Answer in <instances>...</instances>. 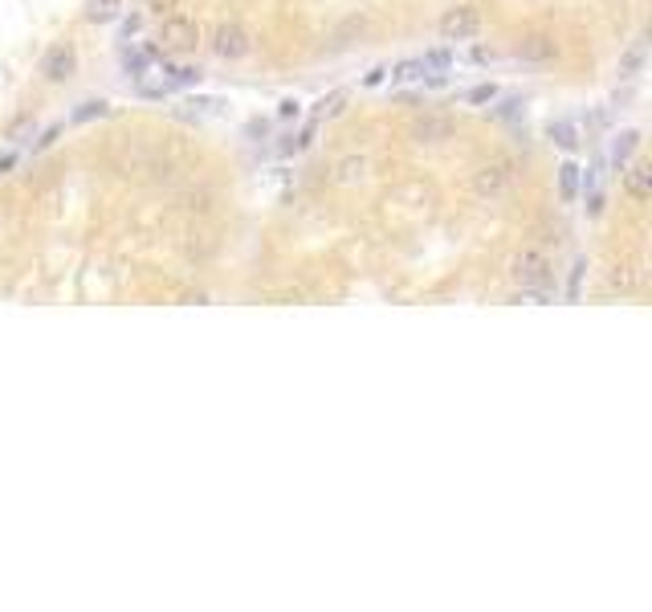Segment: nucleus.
Here are the masks:
<instances>
[{
  "mask_svg": "<svg viewBox=\"0 0 652 612\" xmlns=\"http://www.w3.org/2000/svg\"><path fill=\"white\" fill-rule=\"evenodd\" d=\"M196 41H200V29H196V21H188V17H167L164 25H159V49H164V54H192Z\"/></svg>",
  "mask_w": 652,
  "mask_h": 612,
  "instance_id": "1",
  "label": "nucleus"
},
{
  "mask_svg": "<svg viewBox=\"0 0 652 612\" xmlns=\"http://www.w3.org/2000/svg\"><path fill=\"white\" fill-rule=\"evenodd\" d=\"M514 278L522 282V290H551L555 274H551V261L542 258L538 250H526L514 258Z\"/></svg>",
  "mask_w": 652,
  "mask_h": 612,
  "instance_id": "2",
  "label": "nucleus"
},
{
  "mask_svg": "<svg viewBox=\"0 0 652 612\" xmlns=\"http://www.w3.org/2000/svg\"><path fill=\"white\" fill-rule=\"evenodd\" d=\"M510 184H514V164L510 159H494V164L473 172V192L478 196H502Z\"/></svg>",
  "mask_w": 652,
  "mask_h": 612,
  "instance_id": "3",
  "label": "nucleus"
},
{
  "mask_svg": "<svg viewBox=\"0 0 652 612\" xmlns=\"http://www.w3.org/2000/svg\"><path fill=\"white\" fill-rule=\"evenodd\" d=\"M481 33V17L478 9H449L441 17V38L445 41H469Z\"/></svg>",
  "mask_w": 652,
  "mask_h": 612,
  "instance_id": "4",
  "label": "nucleus"
},
{
  "mask_svg": "<svg viewBox=\"0 0 652 612\" xmlns=\"http://www.w3.org/2000/svg\"><path fill=\"white\" fill-rule=\"evenodd\" d=\"M212 49H216V57H224V62H237V57H245L249 49H253V41H249V33L241 25H221Z\"/></svg>",
  "mask_w": 652,
  "mask_h": 612,
  "instance_id": "5",
  "label": "nucleus"
},
{
  "mask_svg": "<svg viewBox=\"0 0 652 612\" xmlns=\"http://www.w3.org/2000/svg\"><path fill=\"white\" fill-rule=\"evenodd\" d=\"M74 65H78V54L70 46H54L46 54V65H41V74L49 78V82H65V78L74 74Z\"/></svg>",
  "mask_w": 652,
  "mask_h": 612,
  "instance_id": "6",
  "label": "nucleus"
},
{
  "mask_svg": "<svg viewBox=\"0 0 652 612\" xmlns=\"http://www.w3.org/2000/svg\"><path fill=\"white\" fill-rule=\"evenodd\" d=\"M624 192L632 196L636 204L648 200V192H652V167L644 164V159H636V164L624 172Z\"/></svg>",
  "mask_w": 652,
  "mask_h": 612,
  "instance_id": "7",
  "label": "nucleus"
},
{
  "mask_svg": "<svg viewBox=\"0 0 652 612\" xmlns=\"http://www.w3.org/2000/svg\"><path fill=\"white\" fill-rule=\"evenodd\" d=\"M546 135H551V140L559 143L563 151H575L579 148V127L571 119H555L551 127H546Z\"/></svg>",
  "mask_w": 652,
  "mask_h": 612,
  "instance_id": "8",
  "label": "nucleus"
},
{
  "mask_svg": "<svg viewBox=\"0 0 652 612\" xmlns=\"http://www.w3.org/2000/svg\"><path fill=\"white\" fill-rule=\"evenodd\" d=\"M221 111V98H188L184 106H175L180 119H208V115Z\"/></svg>",
  "mask_w": 652,
  "mask_h": 612,
  "instance_id": "9",
  "label": "nucleus"
},
{
  "mask_svg": "<svg viewBox=\"0 0 652 612\" xmlns=\"http://www.w3.org/2000/svg\"><path fill=\"white\" fill-rule=\"evenodd\" d=\"M636 143H640V131H620V135H615V143H612V164L624 167L628 159H632Z\"/></svg>",
  "mask_w": 652,
  "mask_h": 612,
  "instance_id": "10",
  "label": "nucleus"
},
{
  "mask_svg": "<svg viewBox=\"0 0 652 612\" xmlns=\"http://www.w3.org/2000/svg\"><path fill=\"white\" fill-rule=\"evenodd\" d=\"M424 74H428V70H424L420 57H412V62H400V65H392V70H387L392 86H400V82H424Z\"/></svg>",
  "mask_w": 652,
  "mask_h": 612,
  "instance_id": "11",
  "label": "nucleus"
},
{
  "mask_svg": "<svg viewBox=\"0 0 652 612\" xmlns=\"http://www.w3.org/2000/svg\"><path fill=\"white\" fill-rule=\"evenodd\" d=\"M119 9H123V0H90L86 4V21L90 25H106V21L119 17Z\"/></svg>",
  "mask_w": 652,
  "mask_h": 612,
  "instance_id": "12",
  "label": "nucleus"
},
{
  "mask_svg": "<svg viewBox=\"0 0 652 612\" xmlns=\"http://www.w3.org/2000/svg\"><path fill=\"white\" fill-rule=\"evenodd\" d=\"M551 54H555V41H546V38H526L518 46V57H526V62H546Z\"/></svg>",
  "mask_w": 652,
  "mask_h": 612,
  "instance_id": "13",
  "label": "nucleus"
},
{
  "mask_svg": "<svg viewBox=\"0 0 652 612\" xmlns=\"http://www.w3.org/2000/svg\"><path fill=\"white\" fill-rule=\"evenodd\" d=\"M640 65H644V41H636V46L628 49L624 57H620V70H615V74H620V78H624V82H628V78H636V74H640Z\"/></svg>",
  "mask_w": 652,
  "mask_h": 612,
  "instance_id": "14",
  "label": "nucleus"
},
{
  "mask_svg": "<svg viewBox=\"0 0 652 612\" xmlns=\"http://www.w3.org/2000/svg\"><path fill=\"white\" fill-rule=\"evenodd\" d=\"M164 74L172 86H196L200 82V65H164Z\"/></svg>",
  "mask_w": 652,
  "mask_h": 612,
  "instance_id": "15",
  "label": "nucleus"
},
{
  "mask_svg": "<svg viewBox=\"0 0 652 612\" xmlns=\"http://www.w3.org/2000/svg\"><path fill=\"white\" fill-rule=\"evenodd\" d=\"M559 188H563V200H575L579 196V164H563L559 167Z\"/></svg>",
  "mask_w": 652,
  "mask_h": 612,
  "instance_id": "16",
  "label": "nucleus"
},
{
  "mask_svg": "<svg viewBox=\"0 0 652 612\" xmlns=\"http://www.w3.org/2000/svg\"><path fill=\"white\" fill-rule=\"evenodd\" d=\"M106 106H111V102H106V98H86L82 106H78V111H74V123H90V119H102V115H106Z\"/></svg>",
  "mask_w": 652,
  "mask_h": 612,
  "instance_id": "17",
  "label": "nucleus"
},
{
  "mask_svg": "<svg viewBox=\"0 0 652 612\" xmlns=\"http://www.w3.org/2000/svg\"><path fill=\"white\" fill-rule=\"evenodd\" d=\"M420 62H424V70H449V65H453V54H449V49H432V54L420 57Z\"/></svg>",
  "mask_w": 652,
  "mask_h": 612,
  "instance_id": "18",
  "label": "nucleus"
},
{
  "mask_svg": "<svg viewBox=\"0 0 652 612\" xmlns=\"http://www.w3.org/2000/svg\"><path fill=\"white\" fill-rule=\"evenodd\" d=\"M583 274H588V261L579 258L575 266H571V286H567V298H571V302L579 298V286H583Z\"/></svg>",
  "mask_w": 652,
  "mask_h": 612,
  "instance_id": "19",
  "label": "nucleus"
},
{
  "mask_svg": "<svg viewBox=\"0 0 652 612\" xmlns=\"http://www.w3.org/2000/svg\"><path fill=\"white\" fill-rule=\"evenodd\" d=\"M497 98V86L494 82H481V86H473V90H469V102H473V106H481V102H494Z\"/></svg>",
  "mask_w": 652,
  "mask_h": 612,
  "instance_id": "20",
  "label": "nucleus"
},
{
  "mask_svg": "<svg viewBox=\"0 0 652 612\" xmlns=\"http://www.w3.org/2000/svg\"><path fill=\"white\" fill-rule=\"evenodd\" d=\"M139 25H143V21H139V13H131V17L123 21V29H119V33H123V41H127V38H135V33H139Z\"/></svg>",
  "mask_w": 652,
  "mask_h": 612,
  "instance_id": "21",
  "label": "nucleus"
},
{
  "mask_svg": "<svg viewBox=\"0 0 652 612\" xmlns=\"http://www.w3.org/2000/svg\"><path fill=\"white\" fill-rule=\"evenodd\" d=\"M387 82V65H376L368 78H363V86H384Z\"/></svg>",
  "mask_w": 652,
  "mask_h": 612,
  "instance_id": "22",
  "label": "nucleus"
},
{
  "mask_svg": "<svg viewBox=\"0 0 652 612\" xmlns=\"http://www.w3.org/2000/svg\"><path fill=\"white\" fill-rule=\"evenodd\" d=\"M445 131H449V123H424V127H416V135H445Z\"/></svg>",
  "mask_w": 652,
  "mask_h": 612,
  "instance_id": "23",
  "label": "nucleus"
},
{
  "mask_svg": "<svg viewBox=\"0 0 652 612\" xmlns=\"http://www.w3.org/2000/svg\"><path fill=\"white\" fill-rule=\"evenodd\" d=\"M298 111H302V102H298V98H285L282 102V119H298Z\"/></svg>",
  "mask_w": 652,
  "mask_h": 612,
  "instance_id": "24",
  "label": "nucleus"
},
{
  "mask_svg": "<svg viewBox=\"0 0 652 612\" xmlns=\"http://www.w3.org/2000/svg\"><path fill=\"white\" fill-rule=\"evenodd\" d=\"M339 172H343V180H355V172H363V159H347Z\"/></svg>",
  "mask_w": 652,
  "mask_h": 612,
  "instance_id": "25",
  "label": "nucleus"
},
{
  "mask_svg": "<svg viewBox=\"0 0 652 612\" xmlns=\"http://www.w3.org/2000/svg\"><path fill=\"white\" fill-rule=\"evenodd\" d=\"M180 0H148V9H156V13H172Z\"/></svg>",
  "mask_w": 652,
  "mask_h": 612,
  "instance_id": "26",
  "label": "nucleus"
},
{
  "mask_svg": "<svg viewBox=\"0 0 652 612\" xmlns=\"http://www.w3.org/2000/svg\"><path fill=\"white\" fill-rule=\"evenodd\" d=\"M489 57H494V54H489L486 46H478V49H473V62H489Z\"/></svg>",
  "mask_w": 652,
  "mask_h": 612,
  "instance_id": "27",
  "label": "nucleus"
},
{
  "mask_svg": "<svg viewBox=\"0 0 652 612\" xmlns=\"http://www.w3.org/2000/svg\"><path fill=\"white\" fill-rule=\"evenodd\" d=\"M13 164H17V156H13V151H9V156H0V172H9Z\"/></svg>",
  "mask_w": 652,
  "mask_h": 612,
  "instance_id": "28",
  "label": "nucleus"
}]
</instances>
